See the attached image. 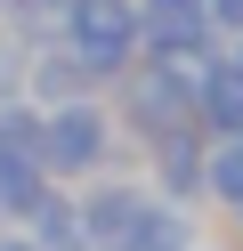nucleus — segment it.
I'll return each mask as SVG.
<instances>
[{
  "mask_svg": "<svg viewBox=\"0 0 243 251\" xmlns=\"http://www.w3.org/2000/svg\"><path fill=\"white\" fill-rule=\"evenodd\" d=\"M203 8H211V33H219V41L243 33V0H203Z\"/></svg>",
  "mask_w": 243,
  "mask_h": 251,
  "instance_id": "11",
  "label": "nucleus"
},
{
  "mask_svg": "<svg viewBox=\"0 0 243 251\" xmlns=\"http://www.w3.org/2000/svg\"><path fill=\"white\" fill-rule=\"evenodd\" d=\"M146 195H162V202H203V130L194 122H178V130H162V138H146Z\"/></svg>",
  "mask_w": 243,
  "mask_h": 251,
  "instance_id": "6",
  "label": "nucleus"
},
{
  "mask_svg": "<svg viewBox=\"0 0 243 251\" xmlns=\"http://www.w3.org/2000/svg\"><path fill=\"white\" fill-rule=\"evenodd\" d=\"M203 251H211V243H203Z\"/></svg>",
  "mask_w": 243,
  "mask_h": 251,
  "instance_id": "16",
  "label": "nucleus"
},
{
  "mask_svg": "<svg viewBox=\"0 0 243 251\" xmlns=\"http://www.w3.org/2000/svg\"><path fill=\"white\" fill-rule=\"evenodd\" d=\"M194 73L203 65H187V57H138L130 73H113L122 98H106V105H113V122H122V138L146 146V138L194 122Z\"/></svg>",
  "mask_w": 243,
  "mask_h": 251,
  "instance_id": "3",
  "label": "nucleus"
},
{
  "mask_svg": "<svg viewBox=\"0 0 243 251\" xmlns=\"http://www.w3.org/2000/svg\"><path fill=\"white\" fill-rule=\"evenodd\" d=\"M211 49H219V33H211L203 0H138V57H187V65H203Z\"/></svg>",
  "mask_w": 243,
  "mask_h": 251,
  "instance_id": "5",
  "label": "nucleus"
},
{
  "mask_svg": "<svg viewBox=\"0 0 243 251\" xmlns=\"http://www.w3.org/2000/svg\"><path fill=\"white\" fill-rule=\"evenodd\" d=\"M0 8H8V0H0Z\"/></svg>",
  "mask_w": 243,
  "mask_h": 251,
  "instance_id": "15",
  "label": "nucleus"
},
{
  "mask_svg": "<svg viewBox=\"0 0 243 251\" xmlns=\"http://www.w3.org/2000/svg\"><path fill=\"white\" fill-rule=\"evenodd\" d=\"M138 202H146V178H130V170H97V178L73 186V235L97 243V251H113V243L130 235V219H138Z\"/></svg>",
  "mask_w": 243,
  "mask_h": 251,
  "instance_id": "4",
  "label": "nucleus"
},
{
  "mask_svg": "<svg viewBox=\"0 0 243 251\" xmlns=\"http://www.w3.org/2000/svg\"><path fill=\"white\" fill-rule=\"evenodd\" d=\"M194 130L203 138H243V57L211 49L194 73Z\"/></svg>",
  "mask_w": 243,
  "mask_h": 251,
  "instance_id": "7",
  "label": "nucleus"
},
{
  "mask_svg": "<svg viewBox=\"0 0 243 251\" xmlns=\"http://www.w3.org/2000/svg\"><path fill=\"white\" fill-rule=\"evenodd\" d=\"M49 41L89 81H113V73L138 65V0H65L49 17Z\"/></svg>",
  "mask_w": 243,
  "mask_h": 251,
  "instance_id": "2",
  "label": "nucleus"
},
{
  "mask_svg": "<svg viewBox=\"0 0 243 251\" xmlns=\"http://www.w3.org/2000/svg\"><path fill=\"white\" fill-rule=\"evenodd\" d=\"M57 251H97V243H81V235H73V243H57Z\"/></svg>",
  "mask_w": 243,
  "mask_h": 251,
  "instance_id": "13",
  "label": "nucleus"
},
{
  "mask_svg": "<svg viewBox=\"0 0 243 251\" xmlns=\"http://www.w3.org/2000/svg\"><path fill=\"white\" fill-rule=\"evenodd\" d=\"M16 235H32L41 251H57V243H73V186H57V178H41V195L25 202V219H16Z\"/></svg>",
  "mask_w": 243,
  "mask_h": 251,
  "instance_id": "9",
  "label": "nucleus"
},
{
  "mask_svg": "<svg viewBox=\"0 0 243 251\" xmlns=\"http://www.w3.org/2000/svg\"><path fill=\"white\" fill-rule=\"evenodd\" d=\"M97 170H130L113 105L97 98V89L89 98H65V105H41V178L81 186V178H97Z\"/></svg>",
  "mask_w": 243,
  "mask_h": 251,
  "instance_id": "1",
  "label": "nucleus"
},
{
  "mask_svg": "<svg viewBox=\"0 0 243 251\" xmlns=\"http://www.w3.org/2000/svg\"><path fill=\"white\" fill-rule=\"evenodd\" d=\"M235 243H243V211H235Z\"/></svg>",
  "mask_w": 243,
  "mask_h": 251,
  "instance_id": "14",
  "label": "nucleus"
},
{
  "mask_svg": "<svg viewBox=\"0 0 243 251\" xmlns=\"http://www.w3.org/2000/svg\"><path fill=\"white\" fill-rule=\"evenodd\" d=\"M113 251H203V219H194L187 202L146 195V202H138V219H130V235H122Z\"/></svg>",
  "mask_w": 243,
  "mask_h": 251,
  "instance_id": "8",
  "label": "nucleus"
},
{
  "mask_svg": "<svg viewBox=\"0 0 243 251\" xmlns=\"http://www.w3.org/2000/svg\"><path fill=\"white\" fill-rule=\"evenodd\" d=\"M203 202L243 211V138H203Z\"/></svg>",
  "mask_w": 243,
  "mask_h": 251,
  "instance_id": "10",
  "label": "nucleus"
},
{
  "mask_svg": "<svg viewBox=\"0 0 243 251\" xmlns=\"http://www.w3.org/2000/svg\"><path fill=\"white\" fill-rule=\"evenodd\" d=\"M0 251H41V243H32V235H0Z\"/></svg>",
  "mask_w": 243,
  "mask_h": 251,
  "instance_id": "12",
  "label": "nucleus"
}]
</instances>
